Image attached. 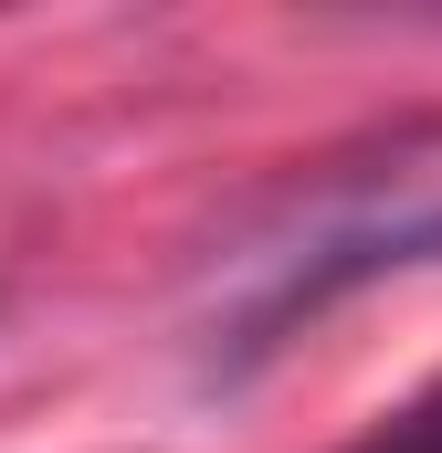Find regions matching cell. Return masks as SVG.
I'll use <instances>...</instances> for the list:
<instances>
[{
	"instance_id": "obj_1",
	"label": "cell",
	"mask_w": 442,
	"mask_h": 453,
	"mask_svg": "<svg viewBox=\"0 0 442 453\" xmlns=\"http://www.w3.org/2000/svg\"><path fill=\"white\" fill-rule=\"evenodd\" d=\"M422 264H442V116H400L242 211L232 253L211 264V317L232 348H274L295 317Z\"/></svg>"
},
{
	"instance_id": "obj_2",
	"label": "cell",
	"mask_w": 442,
	"mask_h": 453,
	"mask_svg": "<svg viewBox=\"0 0 442 453\" xmlns=\"http://www.w3.org/2000/svg\"><path fill=\"white\" fill-rule=\"evenodd\" d=\"M358 453H442V390H432V401H411L379 443H358Z\"/></svg>"
}]
</instances>
